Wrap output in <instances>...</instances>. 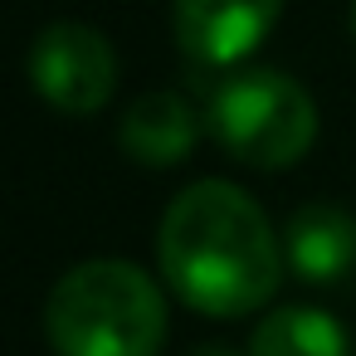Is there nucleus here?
I'll list each match as a JSON object with an SVG mask.
<instances>
[{
	"label": "nucleus",
	"mask_w": 356,
	"mask_h": 356,
	"mask_svg": "<svg viewBox=\"0 0 356 356\" xmlns=\"http://www.w3.org/2000/svg\"><path fill=\"white\" fill-rule=\"evenodd\" d=\"M156 254L176 298L210 317H244L264 307L283 273L268 215L234 181L186 186L161 215Z\"/></svg>",
	"instance_id": "1"
},
{
	"label": "nucleus",
	"mask_w": 356,
	"mask_h": 356,
	"mask_svg": "<svg viewBox=\"0 0 356 356\" xmlns=\"http://www.w3.org/2000/svg\"><path fill=\"white\" fill-rule=\"evenodd\" d=\"M44 332L59 356H156L166 341V298L147 268L88 259L49 288Z\"/></svg>",
	"instance_id": "2"
},
{
	"label": "nucleus",
	"mask_w": 356,
	"mask_h": 356,
	"mask_svg": "<svg viewBox=\"0 0 356 356\" xmlns=\"http://www.w3.org/2000/svg\"><path fill=\"white\" fill-rule=\"evenodd\" d=\"M210 132L225 156L254 171H283L317 142V103L298 79L278 69H244L215 88Z\"/></svg>",
	"instance_id": "3"
},
{
	"label": "nucleus",
	"mask_w": 356,
	"mask_h": 356,
	"mask_svg": "<svg viewBox=\"0 0 356 356\" xmlns=\"http://www.w3.org/2000/svg\"><path fill=\"white\" fill-rule=\"evenodd\" d=\"M30 83L54 113L88 118L118 88V49L103 30L59 20L40 30V40L30 44Z\"/></svg>",
	"instance_id": "4"
},
{
	"label": "nucleus",
	"mask_w": 356,
	"mask_h": 356,
	"mask_svg": "<svg viewBox=\"0 0 356 356\" xmlns=\"http://www.w3.org/2000/svg\"><path fill=\"white\" fill-rule=\"evenodd\" d=\"M283 0H176V44L200 69H229L264 44Z\"/></svg>",
	"instance_id": "5"
},
{
	"label": "nucleus",
	"mask_w": 356,
	"mask_h": 356,
	"mask_svg": "<svg viewBox=\"0 0 356 356\" xmlns=\"http://www.w3.org/2000/svg\"><path fill=\"white\" fill-rule=\"evenodd\" d=\"M283 254L302 283H341L356 268V215L332 200H312L293 210Z\"/></svg>",
	"instance_id": "6"
},
{
	"label": "nucleus",
	"mask_w": 356,
	"mask_h": 356,
	"mask_svg": "<svg viewBox=\"0 0 356 356\" xmlns=\"http://www.w3.org/2000/svg\"><path fill=\"white\" fill-rule=\"evenodd\" d=\"M195 137H200V118H195V108H191L181 93H171V88L142 93V98L122 113V127H118V142H122V152H127L137 166H176V161L191 156Z\"/></svg>",
	"instance_id": "7"
},
{
	"label": "nucleus",
	"mask_w": 356,
	"mask_h": 356,
	"mask_svg": "<svg viewBox=\"0 0 356 356\" xmlns=\"http://www.w3.org/2000/svg\"><path fill=\"white\" fill-rule=\"evenodd\" d=\"M249 356H351V341L322 307H278L254 327Z\"/></svg>",
	"instance_id": "8"
},
{
	"label": "nucleus",
	"mask_w": 356,
	"mask_h": 356,
	"mask_svg": "<svg viewBox=\"0 0 356 356\" xmlns=\"http://www.w3.org/2000/svg\"><path fill=\"white\" fill-rule=\"evenodd\" d=\"M186 356H239V351H229V346H215V341H205V346H195V351H186Z\"/></svg>",
	"instance_id": "9"
},
{
	"label": "nucleus",
	"mask_w": 356,
	"mask_h": 356,
	"mask_svg": "<svg viewBox=\"0 0 356 356\" xmlns=\"http://www.w3.org/2000/svg\"><path fill=\"white\" fill-rule=\"evenodd\" d=\"M351 40H356V0H351Z\"/></svg>",
	"instance_id": "10"
}]
</instances>
